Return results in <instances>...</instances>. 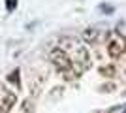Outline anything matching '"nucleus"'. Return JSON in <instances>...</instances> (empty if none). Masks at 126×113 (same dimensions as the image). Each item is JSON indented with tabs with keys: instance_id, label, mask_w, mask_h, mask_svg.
<instances>
[{
	"instance_id": "obj_1",
	"label": "nucleus",
	"mask_w": 126,
	"mask_h": 113,
	"mask_svg": "<svg viewBox=\"0 0 126 113\" xmlns=\"http://www.w3.org/2000/svg\"><path fill=\"white\" fill-rule=\"evenodd\" d=\"M49 59L53 60V64L57 66V70H58V72L66 74L68 77H74V62H72L70 55L66 53L62 47L53 49L51 53H49Z\"/></svg>"
},
{
	"instance_id": "obj_2",
	"label": "nucleus",
	"mask_w": 126,
	"mask_h": 113,
	"mask_svg": "<svg viewBox=\"0 0 126 113\" xmlns=\"http://www.w3.org/2000/svg\"><path fill=\"white\" fill-rule=\"evenodd\" d=\"M107 53H109V57H113V59L124 55L126 53V38L124 36H119V34L111 36L109 43H107Z\"/></svg>"
},
{
	"instance_id": "obj_4",
	"label": "nucleus",
	"mask_w": 126,
	"mask_h": 113,
	"mask_svg": "<svg viewBox=\"0 0 126 113\" xmlns=\"http://www.w3.org/2000/svg\"><path fill=\"white\" fill-rule=\"evenodd\" d=\"M15 94L13 92H10V91H6V89H2L0 87V106H4L6 109H10L13 104H15Z\"/></svg>"
},
{
	"instance_id": "obj_7",
	"label": "nucleus",
	"mask_w": 126,
	"mask_h": 113,
	"mask_svg": "<svg viewBox=\"0 0 126 113\" xmlns=\"http://www.w3.org/2000/svg\"><path fill=\"white\" fill-rule=\"evenodd\" d=\"M100 10H102V11H107V13H111V11H113V8H109V6H100Z\"/></svg>"
},
{
	"instance_id": "obj_8",
	"label": "nucleus",
	"mask_w": 126,
	"mask_h": 113,
	"mask_svg": "<svg viewBox=\"0 0 126 113\" xmlns=\"http://www.w3.org/2000/svg\"><path fill=\"white\" fill-rule=\"evenodd\" d=\"M102 74H107V75H111V74H113V68H107V70H105V68H102Z\"/></svg>"
},
{
	"instance_id": "obj_9",
	"label": "nucleus",
	"mask_w": 126,
	"mask_h": 113,
	"mask_svg": "<svg viewBox=\"0 0 126 113\" xmlns=\"http://www.w3.org/2000/svg\"><path fill=\"white\" fill-rule=\"evenodd\" d=\"M0 113H8V109H6L4 106H0Z\"/></svg>"
},
{
	"instance_id": "obj_5",
	"label": "nucleus",
	"mask_w": 126,
	"mask_h": 113,
	"mask_svg": "<svg viewBox=\"0 0 126 113\" xmlns=\"http://www.w3.org/2000/svg\"><path fill=\"white\" fill-rule=\"evenodd\" d=\"M8 81H10L11 85H15L17 89L21 87V81H19V70H15V72H11L10 75H8Z\"/></svg>"
},
{
	"instance_id": "obj_3",
	"label": "nucleus",
	"mask_w": 126,
	"mask_h": 113,
	"mask_svg": "<svg viewBox=\"0 0 126 113\" xmlns=\"http://www.w3.org/2000/svg\"><path fill=\"white\" fill-rule=\"evenodd\" d=\"M105 36H107V30L102 28V27H90L83 32V40L89 42V43H98V42H102Z\"/></svg>"
},
{
	"instance_id": "obj_6",
	"label": "nucleus",
	"mask_w": 126,
	"mask_h": 113,
	"mask_svg": "<svg viewBox=\"0 0 126 113\" xmlns=\"http://www.w3.org/2000/svg\"><path fill=\"white\" fill-rule=\"evenodd\" d=\"M15 6H17V0H8V10H13V8H15Z\"/></svg>"
}]
</instances>
